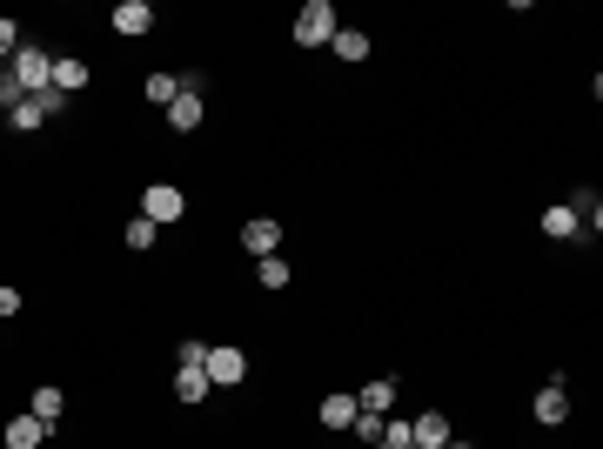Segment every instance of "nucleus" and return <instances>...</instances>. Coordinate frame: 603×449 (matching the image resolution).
I'll list each match as a JSON object with an SVG mask.
<instances>
[{"label":"nucleus","mask_w":603,"mask_h":449,"mask_svg":"<svg viewBox=\"0 0 603 449\" xmlns=\"http://www.w3.org/2000/svg\"><path fill=\"white\" fill-rule=\"evenodd\" d=\"M7 74L21 81V94H47V88H54V54L34 47V41H21V54L7 61Z\"/></svg>","instance_id":"1"},{"label":"nucleus","mask_w":603,"mask_h":449,"mask_svg":"<svg viewBox=\"0 0 603 449\" xmlns=\"http://www.w3.org/2000/svg\"><path fill=\"white\" fill-rule=\"evenodd\" d=\"M141 215L155 228H175L181 215H188V195H181L175 181H148V188H141Z\"/></svg>","instance_id":"2"},{"label":"nucleus","mask_w":603,"mask_h":449,"mask_svg":"<svg viewBox=\"0 0 603 449\" xmlns=\"http://www.w3.org/2000/svg\"><path fill=\"white\" fill-rule=\"evenodd\" d=\"M201 376L215 382V389H235V382H248V349H235V342H208Z\"/></svg>","instance_id":"3"},{"label":"nucleus","mask_w":603,"mask_h":449,"mask_svg":"<svg viewBox=\"0 0 603 449\" xmlns=\"http://www.w3.org/2000/svg\"><path fill=\"white\" fill-rule=\"evenodd\" d=\"M61 108H67V94H27L21 108L7 114V128H14V135H34V128H47V121H61Z\"/></svg>","instance_id":"4"},{"label":"nucleus","mask_w":603,"mask_h":449,"mask_svg":"<svg viewBox=\"0 0 603 449\" xmlns=\"http://www.w3.org/2000/svg\"><path fill=\"white\" fill-rule=\"evenodd\" d=\"M335 7L329 0H309V7H302V14H295V47H329L335 41Z\"/></svg>","instance_id":"5"},{"label":"nucleus","mask_w":603,"mask_h":449,"mask_svg":"<svg viewBox=\"0 0 603 449\" xmlns=\"http://www.w3.org/2000/svg\"><path fill=\"white\" fill-rule=\"evenodd\" d=\"M242 248L255 255V262L275 255V248H282V222H275V215H248V222H242Z\"/></svg>","instance_id":"6"},{"label":"nucleus","mask_w":603,"mask_h":449,"mask_svg":"<svg viewBox=\"0 0 603 449\" xmlns=\"http://www.w3.org/2000/svg\"><path fill=\"white\" fill-rule=\"evenodd\" d=\"M108 27L121 34V41H141V34L155 27V7H148V0H121V7L108 14Z\"/></svg>","instance_id":"7"},{"label":"nucleus","mask_w":603,"mask_h":449,"mask_svg":"<svg viewBox=\"0 0 603 449\" xmlns=\"http://www.w3.org/2000/svg\"><path fill=\"white\" fill-rule=\"evenodd\" d=\"M536 423H543V429L570 423V396H563V376H550L543 389H536Z\"/></svg>","instance_id":"8"},{"label":"nucleus","mask_w":603,"mask_h":449,"mask_svg":"<svg viewBox=\"0 0 603 449\" xmlns=\"http://www.w3.org/2000/svg\"><path fill=\"white\" fill-rule=\"evenodd\" d=\"M449 436H456V429H449V416H443V409H423V416L409 423V443H416V449H443Z\"/></svg>","instance_id":"9"},{"label":"nucleus","mask_w":603,"mask_h":449,"mask_svg":"<svg viewBox=\"0 0 603 449\" xmlns=\"http://www.w3.org/2000/svg\"><path fill=\"white\" fill-rule=\"evenodd\" d=\"M61 409H67V396L54 389V382H41V389L27 396V416H34V423H41L47 436H54V423H61Z\"/></svg>","instance_id":"10"},{"label":"nucleus","mask_w":603,"mask_h":449,"mask_svg":"<svg viewBox=\"0 0 603 449\" xmlns=\"http://www.w3.org/2000/svg\"><path fill=\"white\" fill-rule=\"evenodd\" d=\"M543 235H550V242H583V222H577V208H570V202L543 208Z\"/></svg>","instance_id":"11"},{"label":"nucleus","mask_w":603,"mask_h":449,"mask_svg":"<svg viewBox=\"0 0 603 449\" xmlns=\"http://www.w3.org/2000/svg\"><path fill=\"white\" fill-rule=\"evenodd\" d=\"M356 409H362V416H389V409H396V382H389V376L362 382V389H356Z\"/></svg>","instance_id":"12"},{"label":"nucleus","mask_w":603,"mask_h":449,"mask_svg":"<svg viewBox=\"0 0 603 449\" xmlns=\"http://www.w3.org/2000/svg\"><path fill=\"white\" fill-rule=\"evenodd\" d=\"M88 81H94V68L81 54H61V61H54V94H81Z\"/></svg>","instance_id":"13"},{"label":"nucleus","mask_w":603,"mask_h":449,"mask_svg":"<svg viewBox=\"0 0 603 449\" xmlns=\"http://www.w3.org/2000/svg\"><path fill=\"white\" fill-rule=\"evenodd\" d=\"M201 114H208V101H201V94H175V108H168V128H175V135H195Z\"/></svg>","instance_id":"14"},{"label":"nucleus","mask_w":603,"mask_h":449,"mask_svg":"<svg viewBox=\"0 0 603 449\" xmlns=\"http://www.w3.org/2000/svg\"><path fill=\"white\" fill-rule=\"evenodd\" d=\"M0 443L7 449H47V429L34 423V416H14V423L0 429Z\"/></svg>","instance_id":"15"},{"label":"nucleus","mask_w":603,"mask_h":449,"mask_svg":"<svg viewBox=\"0 0 603 449\" xmlns=\"http://www.w3.org/2000/svg\"><path fill=\"white\" fill-rule=\"evenodd\" d=\"M335 61H349V68H356V61H369V34H362V27H335Z\"/></svg>","instance_id":"16"},{"label":"nucleus","mask_w":603,"mask_h":449,"mask_svg":"<svg viewBox=\"0 0 603 449\" xmlns=\"http://www.w3.org/2000/svg\"><path fill=\"white\" fill-rule=\"evenodd\" d=\"M208 396H215V382L201 369H175V403H208Z\"/></svg>","instance_id":"17"},{"label":"nucleus","mask_w":603,"mask_h":449,"mask_svg":"<svg viewBox=\"0 0 603 449\" xmlns=\"http://www.w3.org/2000/svg\"><path fill=\"white\" fill-rule=\"evenodd\" d=\"M570 208H577L583 235H597V228H603V195H597V188H577V195H570Z\"/></svg>","instance_id":"18"},{"label":"nucleus","mask_w":603,"mask_h":449,"mask_svg":"<svg viewBox=\"0 0 603 449\" xmlns=\"http://www.w3.org/2000/svg\"><path fill=\"white\" fill-rule=\"evenodd\" d=\"M141 94H148L155 108H175V94H181V74H148V81H141Z\"/></svg>","instance_id":"19"},{"label":"nucleus","mask_w":603,"mask_h":449,"mask_svg":"<svg viewBox=\"0 0 603 449\" xmlns=\"http://www.w3.org/2000/svg\"><path fill=\"white\" fill-rule=\"evenodd\" d=\"M356 423V396H322V429H349Z\"/></svg>","instance_id":"20"},{"label":"nucleus","mask_w":603,"mask_h":449,"mask_svg":"<svg viewBox=\"0 0 603 449\" xmlns=\"http://www.w3.org/2000/svg\"><path fill=\"white\" fill-rule=\"evenodd\" d=\"M255 289H289V262L282 255H262L255 262Z\"/></svg>","instance_id":"21"},{"label":"nucleus","mask_w":603,"mask_h":449,"mask_svg":"<svg viewBox=\"0 0 603 449\" xmlns=\"http://www.w3.org/2000/svg\"><path fill=\"white\" fill-rule=\"evenodd\" d=\"M121 242H128V248H155V242H161V228L148 222V215H134V222L121 228Z\"/></svg>","instance_id":"22"},{"label":"nucleus","mask_w":603,"mask_h":449,"mask_svg":"<svg viewBox=\"0 0 603 449\" xmlns=\"http://www.w3.org/2000/svg\"><path fill=\"white\" fill-rule=\"evenodd\" d=\"M14 54H21V21H7V14H0V68H7Z\"/></svg>","instance_id":"23"},{"label":"nucleus","mask_w":603,"mask_h":449,"mask_svg":"<svg viewBox=\"0 0 603 449\" xmlns=\"http://www.w3.org/2000/svg\"><path fill=\"white\" fill-rule=\"evenodd\" d=\"M175 362H181V369H201V362H208V342H201V336H188V342L175 349Z\"/></svg>","instance_id":"24"},{"label":"nucleus","mask_w":603,"mask_h":449,"mask_svg":"<svg viewBox=\"0 0 603 449\" xmlns=\"http://www.w3.org/2000/svg\"><path fill=\"white\" fill-rule=\"evenodd\" d=\"M21 101H27V94H21V81H14V74H7V68H0V108H7V114H14V108H21Z\"/></svg>","instance_id":"25"},{"label":"nucleus","mask_w":603,"mask_h":449,"mask_svg":"<svg viewBox=\"0 0 603 449\" xmlns=\"http://www.w3.org/2000/svg\"><path fill=\"white\" fill-rule=\"evenodd\" d=\"M349 429H356L362 443H376V436H382V416H362V409H356V423H349Z\"/></svg>","instance_id":"26"},{"label":"nucleus","mask_w":603,"mask_h":449,"mask_svg":"<svg viewBox=\"0 0 603 449\" xmlns=\"http://www.w3.org/2000/svg\"><path fill=\"white\" fill-rule=\"evenodd\" d=\"M7 315H21V289H7V282H0V322H7Z\"/></svg>","instance_id":"27"},{"label":"nucleus","mask_w":603,"mask_h":449,"mask_svg":"<svg viewBox=\"0 0 603 449\" xmlns=\"http://www.w3.org/2000/svg\"><path fill=\"white\" fill-rule=\"evenodd\" d=\"M443 449H476V443H463V436H449V443H443Z\"/></svg>","instance_id":"28"},{"label":"nucleus","mask_w":603,"mask_h":449,"mask_svg":"<svg viewBox=\"0 0 603 449\" xmlns=\"http://www.w3.org/2000/svg\"><path fill=\"white\" fill-rule=\"evenodd\" d=\"M402 449H416V443H402Z\"/></svg>","instance_id":"29"},{"label":"nucleus","mask_w":603,"mask_h":449,"mask_svg":"<svg viewBox=\"0 0 603 449\" xmlns=\"http://www.w3.org/2000/svg\"><path fill=\"white\" fill-rule=\"evenodd\" d=\"M47 449H54V443H47Z\"/></svg>","instance_id":"30"}]
</instances>
